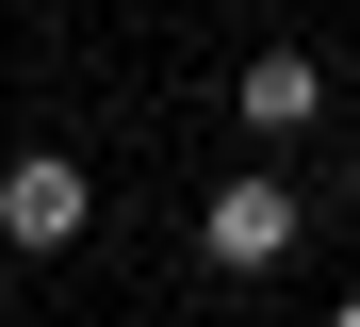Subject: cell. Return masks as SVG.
<instances>
[{
  "label": "cell",
  "instance_id": "6da1fadb",
  "mask_svg": "<svg viewBox=\"0 0 360 327\" xmlns=\"http://www.w3.org/2000/svg\"><path fill=\"white\" fill-rule=\"evenodd\" d=\"M295 245H311V196H295L278 164H229L197 196V262H213V278H278Z\"/></svg>",
  "mask_w": 360,
  "mask_h": 327
},
{
  "label": "cell",
  "instance_id": "7a4b0ae2",
  "mask_svg": "<svg viewBox=\"0 0 360 327\" xmlns=\"http://www.w3.org/2000/svg\"><path fill=\"white\" fill-rule=\"evenodd\" d=\"M82 229H98V164H66V148H17V164H0V245H17V262L82 245Z\"/></svg>",
  "mask_w": 360,
  "mask_h": 327
},
{
  "label": "cell",
  "instance_id": "3957f363",
  "mask_svg": "<svg viewBox=\"0 0 360 327\" xmlns=\"http://www.w3.org/2000/svg\"><path fill=\"white\" fill-rule=\"evenodd\" d=\"M311 115H328V49H246L229 65V131L246 148H295Z\"/></svg>",
  "mask_w": 360,
  "mask_h": 327
},
{
  "label": "cell",
  "instance_id": "277c9868",
  "mask_svg": "<svg viewBox=\"0 0 360 327\" xmlns=\"http://www.w3.org/2000/svg\"><path fill=\"white\" fill-rule=\"evenodd\" d=\"M328 327H360V295H328Z\"/></svg>",
  "mask_w": 360,
  "mask_h": 327
}]
</instances>
